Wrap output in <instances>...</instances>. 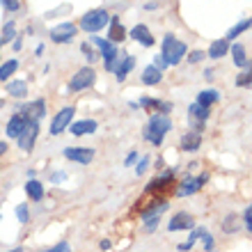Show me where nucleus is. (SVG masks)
Segmentation results:
<instances>
[{
  "label": "nucleus",
  "mask_w": 252,
  "mask_h": 252,
  "mask_svg": "<svg viewBox=\"0 0 252 252\" xmlns=\"http://www.w3.org/2000/svg\"><path fill=\"white\" fill-rule=\"evenodd\" d=\"M229 53H232V58H234V64L239 66V69H243V64L248 62L246 46H243V44H232V46H229Z\"/></svg>",
  "instance_id": "obj_25"
},
{
  "label": "nucleus",
  "mask_w": 252,
  "mask_h": 252,
  "mask_svg": "<svg viewBox=\"0 0 252 252\" xmlns=\"http://www.w3.org/2000/svg\"><path fill=\"white\" fill-rule=\"evenodd\" d=\"M80 51H83V55L87 58V62H90V64H94V62H96V58H99V55H96V51L92 48V44H90V41L80 44Z\"/></svg>",
  "instance_id": "obj_33"
},
{
  "label": "nucleus",
  "mask_w": 252,
  "mask_h": 252,
  "mask_svg": "<svg viewBox=\"0 0 252 252\" xmlns=\"http://www.w3.org/2000/svg\"><path fill=\"white\" fill-rule=\"evenodd\" d=\"M126 37H128L126 28H122L120 23H110V37H108V41H113V44H120V41H124Z\"/></svg>",
  "instance_id": "obj_29"
},
{
  "label": "nucleus",
  "mask_w": 252,
  "mask_h": 252,
  "mask_svg": "<svg viewBox=\"0 0 252 252\" xmlns=\"http://www.w3.org/2000/svg\"><path fill=\"white\" fill-rule=\"evenodd\" d=\"M51 181H53V184H62V181H66V172H62V170L53 172L51 174Z\"/></svg>",
  "instance_id": "obj_42"
},
{
  "label": "nucleus",
  "mask_w": 252,
  "mask_h": 252,
  "mask_svg": "<svg viewBox=\"0 0 252 252\" xmlns=\"http://www.w3.org/2000/svg\"><path fill=\"white\" fill-rule=\"evenodd\" d=\"M170 131H172V120H170L167 115L156 113L149 117V122H147L145 131H142V138H145V142H152L154 147H160L165 133H170Z\"/></svg>",
  "instance_id": "obj_1"
},
{
  "label": "nucleus",
  "mask_w": 252,
  "mask_h": 252,
  "mask_svg": "<svg viewBox=\"0 0 252 252\" xmlns=\"http://www.w3.org/2000/svg\"><path fill=\"white\" fill-rule=\"evenodd\" d=\"M14 213H16V218H19L21 225H28V222H30V209H28V204H19L14 209Z\"/></svg>",
  "instance_id": "obj_32"
},
{
  "label": "nucleus",
  "mask_w": 252,
  "mask_h": 252,
  "mask_svg": "<svg viewBox=\"0 0 252 252\" xmlns=\"http://www.w3.org/2000/svg\"><path fill=\"white\" fill-rule=\"evenodd\" d=\"M204 60V51H192L190 55H188V62L190 64H197V62H202Z\"/></svg>",
  "instance_id": "obj_41"
},
{
  "label": "nucleus",
  "mask_w": 252,
  "mask_h": 252,
  "mask_svg": "<svg viewBox=\"0 0 252 252\" xmlns=\"http://www.w3.org/2000/svg\"><path fill=\"white\" fill-rule=\"evenodd\" d=\"M248 28H252V19H246V21H241V23H236L234 28H229V32H227V41H229V39H236L239 34L246 32Z\"/></svg>",
  "instance_id": "obj_31"
},
{
  "label": "nucleus",
  "mask_w": 252,
  "mask_h": 252,
  "mask_svg": "<svg viewBox=\"0 0 252 252\" xmlns=\"http://www.w3.org/2000/svg\"><path fill=\"white\" fill-rule=\"evenodd\" d=\"M32 124L30 120H26L23 115H16L14 113L12 117H9V122H7V126H5V133H7V138H14V140H19L23 133L28 131V126Z\"/></svg>",
  "instance_id": "obj_11"
},
{
  "label": "nucleus",
  "mask_w": 252,
  "mask_h": 252,
  "mask_svg": "<svg viewBox=\"0 0 252 252\" xmlns=\"http://www.w3.org/2000/svg\"><path fill=\"white\" fill-rule=\"evenodd\" d=\"M94 80H96L94 66H83V69H78V71L71 76V80H69V92H83V90L94 85Z\"/></svg>",
  "instance_id": "obj_6"
},
{
  "label": "nucleus",
  "mask_w": 252,
  "mask_h": 252,
  "mask_svg": "<svg viewBox=\"0 0 252 252\" xmlns=\"http://www.w3.org/2000/svg\"><path fill=\"white\" fill-rule=\"evenodd\" d=\"M220 101V94L216 92V90H202V92L197 94V106H202V108H211L213 103H218Z\"/></svg>",
  "instance_id": "obj_23"
},
{
  "label": "nucleus",
  "mask_w": 252,
  "mask_h": 252,
  "mask_svg": "<svg viewBox=\"0 0 252 252\" xmlns=\"http://www.w3.org/2000/svg\"><path fill=\"white\" fill-rule=\"evenodd\" d=\"M16 69H19V62L14 60V58L12 60H5L2 64H0V80H9Z\"/></svg>",
  "instance_id": "obj_28"
},
{
  "label": "nucleus",
  "mask_w": 252,
  "mask_h": 252,
  "mask_svg": "<svg viewBox=\"0 0 252 252\" xmlns=\"http://www.w3.org/2000/svg\"><path fill=\"white\" fill-rule=\"evenodd\" d=\"M96 128H99V122H94V120H78V122H71V126H69V131H71L76 138L90 135V133H94Z\"/></svg>",
  "instance_id": "obj_16"
},
{
  "label": "nucleus",
  "mask_w": 252,
  "mask_h": 252,
  "mask_svg": "<svg viewBox=\"0 0 252 252\" xmlns=\"http://www.w3.org/2000/svg\"><path fill=\"white\" fill-rule=\"evenodd\" d=\"M152 165V160H149V156H142V158L138 160V165H135V172L138 174H145L147 172V167Z\"/></svg>",
  "instance_id": "obj_36"
},
{
  "label": "nucleus",
  "mask_w": 252,
  "mask_h": 252,
  "mask_svg": "<svg viewBox=\"0 0 252 252\" xmlns=\"http://www.w3.org/2000/svg\"><path fill=\"white\" fill-rule=\"evenodd\" d=\"M158 222H160V216L145 220V232H147V234H154V232H156V227H158Z\"/></svg>",
  "instance_id": "obj_35"
},
{
  "label": "nucleus",
  "mask_w": 252,
  "mask_h": 252,
  "mask_svg": "<svg viewBox=\"0 0 252 252\" xmlns=\"http://www.w3.org/2000/svg\"><path fill=\"white\" fill-rule=\"evenodd\" d=\"M76 32H78L76 23H60V26H53L48 30V34H51V39L55 44H69L76 37Z\"/></svg>",
  "instance_id": "obj_9"
},
{
  "label": "nucleus",
  "mask_w": 252,
  "mask_h": 252,
  "mask_svg": "<svg viewBox=\"0 0 252 252\" xmlns=\"http://www.w3.org/2000/svg\"><path fill=\"white\" fill-rule=\"evenodd\" d=\"M227 53H229V41L227 39H216L211 46H209V51H206V55L213 58V60H220V58H225Z\"/></svg>",
  "instance_id": "obj_22"
},
{
  "label": "nucleus",
  "mask_w": 252,
  "mask_h": 252,
  "mask_svg": "<svg viewBox=\"0 0 252 252\" xmlns=\"http://www.w3.org/2000/svg\"><path fill=\"white\" fill-rule=\"evenodd\" d=\"M108 23H110V14H108L103 7H96V9H92V12L83 14L78 28L87 34H96L99 30H103Z\"/></svg>",
  "instance_id": "obj_3"
},
{
  "label": "nucleus",
  "mask_w": 252,
  "mask_h": 252,
  "mask_svg": "<svg viewBox=\"0 0 252 252\" xmlns=\"http://www.w3.org/2000/svg\"><path fill=\"white\" fill-rule=\"evenodd\" d=\"M140 80H142V85H158L160 80H163V71H160L158 66H154V64H149V66H145V71H142V76H140Z\"/></svg>",
  "instance_id": "obj_19"
},
{
  "label": "nucleus",
  "mask_w": 252,
  "mask_h": 252,
  "mask_svg": "<svg viewBox=\"0 0 252 252\" xmlns=\"http://www.w3.org/2000/svg\"><path fill=\"white\" fill-rule=\"evenodd\" d=\"M0 46H2V44H0Z\"/></svg>",
  "instance_id": "obj_49"
},
{
  "label": "nucleus",
  "mask_w": 252,
  "mask_h": 252,
  "mask_svg": "<svg viewBox=\"0 0 252 252\" xmlns=\"http://www.w3.org/2000/svg\"><path fill=\"white\" fill-rule=\"evenodd\" d=\"M62 156L71 163H78V165H90L94 160V149L92 147H66Z\"/></svg>",
  "instance_id": "obj_8"
},
{
  "label": "nucleus",
  "mask_w": 252,
  "mask_h": 252,
  "mask_svg": "<svg viewBox=\"0 0 252 252\" xmlns=\"http://www.w3.org/2000/svg\"><path fill=\"white\" fill-rule=\"evenodd\" d=\"M186 51H188V46L184 44V41L177 39L172 32H167L165 37H163V51H160V58H163V62H165L167 66L179 64L181 58L186 55Z\"/></svg>",
  "instance_id": "obj_2"
},
{
  "label": "nucleus",
  "mask_w": 252,
  "mask_h": 252,
  "mask_svg": "<svg viewBox=\"0 0 252 252\" xmlns=\"http://www.w3.org/2000/svg\"><path fill=\"white\" fill-rule=\"evenodd\" d=\"M206 181H209V174H206V172L197 174V177H186V179H184V184L179 186V190H177V197H188V195H195L199 188L204 186Z\"/></svg>",
  "instance_id": "obj_10"
},
{
  "label": "nucleus",
  "mask_w": 252,
  "mask_h": 252,
  "mask_svg": "<svg viewBox=\"0 0 252 252\" xmlns=\"http://www.w3.org/2000/svg\"><path fill=\"white\" fill-rule=\"evenodd\" d=\"M204 232H206L204 227H192L190 239H188L186 243H179V246H177V250H179V252H188L192 246H195V241H197V239H202V234H204Z\"/></svg>",
  "instance_id": "obj_27"
},
{
  "label": "nucleus",
  "mask_w": 252,
  "mask_h": 252,
  "mask_svg": "<svg viewBox=\"0 0 252 252\" xmlns=\"http://www.w3.org/2000/svg\"><path fill=\"white\" fill-rule=\"evenodd\" d=\"M236 85L239 87H252V60L243 64V71L236 76Z\"/></svg>",
  "instance_id": "obj_26"
},
{
  "label": "nucleus",
  "mask_w": 252,
  "mask_h": 252,
  "mask_svg": "<svg viewBox=\"0 0 252 252\" xmlns=\"http://www.w3.org/2000/svg\"><path fill=\"white\" fill-rule=\"evenodd\" d=\"M37 138H39V124H37V122H32V124L28 126V131L23 133L19 140H16V142H19V149H21V152H26V154H30L34 149Z\"/></svg>",
  "instance_id": "obj_13"
},
{
  "label": "nucleus",
  "mask_w": 252,
  "mask_h": 252,
  "mask_svg": "<svg viewBox=\"0 0 252 252\" xmlns=\"http://www.w3.org/2000/svg\"><path fill=\"white\" fill-rule=\"evenodd\" d=\"M241 229V216L239 213H227L225 218H222V232L227 234H234Z\"/></svg>",
  "instance_id": "obj_24"
},
{
  "label": "nucleus",
  "mask_w": 252,
  "mask_h": 252,
  "mask_svg": "<svg viewBox=\"0 0 252 252\" xmlns=\"http://www.w3.org/2000/svg\"><path fill=\"white\" fill-rule=\"evenodd\" d=\"M202 241H204V250H206V252H213V248H216V243H213L211 234H209V232H204V234H202Z\"/></svg>",
  "instance_id": "obj_40"
},
{
  "label": "nucleus",
  "mask_w": 252,
  "mask_h": 252,
  "mask_svg": "<svg viewBox=\"0 0 252 252\" xmlns=\"http://www.w3.org/2000/svg\"><path fill=\"white\" fill-rule=\"evenodd\" d=\"M90 44H92L94 48H99V53L103 55V62H106V69L113 73L115 64H117V60H120V48H117V44H113V41H108V39H101V37H96V34H92Z\"/></svg>",
  "instance_id": "obj_4"
},
{
  "label": "nucleus",
  "mask_w": 252,
  "mask_h": 252,
  "mask_svg": "<svg viewBox=\"0 0 252 252\" xmlns=\"http://www.w3.org/2000/svg\"><path fill=\"white\" fill-rule=\"evenodd\" d=\"M5 90H7V94L9 96H14V99H26L28 96V83L26 80H9L5 85Z\"/></svg>",
  "instance_id": "obj_21"
},
{
  "label": "nucleus",
  "mask_w": 252,
  "mask_h": 252,
  "mask_svg": "<svg viewBox=\"0 0 252 252\" xmlns=\"http://www.w3.org/2000/svg\"><path fill=\"white\" fill-rule=\"evenodd\" d=\"M195 227V218L186 211L174 213L172 220L167 222V232H186V229H192Z\"/></svg>",
  "instance_id": "obj_12"
},
{
  "label": "nucleus",
  "mask_w": 252,
  "mask_h": 252,
  "mask_svg": "<svg viewBox=\"0 0 252 252\" xmlns=\"http://www.w3.org/2000/svg\"><path fill=\"white\" fill-rule=\"evenodd\" d=\"M128 37H131V39H135V41H140V44H142V46L145 48H152L154 46V34L149 32V28L145 26V23H138V26H133L131 28V32H128Z\"/></svg>",
  "instance_id": "obj_14"
},
{
  "label": "nucleus",
  "mask_w": 252,
  "mask_h": 252,
  "mask_svg": "<svg viewBox=\"0 0 252 252\" xmlns=\"http://www.w3.org/2000/svg\"><path fill=\"white\" fill-rule=\"evenodd\" d=\"M145 9H147V12H149V9H156V2H147Z\"/></svg>",
  "instance_id": "obj_47"
},
{
  "label": "nucleus",
  "mask_w": 252,
  "mask_h": 252,
  "mask_svg": "<svg viewBox=\"0 0 252 252\" xmlns=\"http://www.w3.org/2000/svg\"><path fill=\"white\" fill-rule=\"evenodd\" d=\"M243 225H246V229L252 234V204L243 211Z\"/></svg>",
  "instance_id": "obj_38"
},
{
  "label": "nucleus",
  "mask_w": 252,
  "mask_h": 252,
  "mask_svg": "<svg viewBox=\"0 0 252 252\" xmlns=\"http://www.w3.org/2000/svg\"><path fill=\"white\" fill-rule=\"evenodd\" d=\"M7 252H23V248H12V250H7Z\"/></svg>",
  "instance_id": "obj_48"
},
{
  "label": "nucleus",
  "mask_w": 252,
  "mask_h": 252,
  "mask_svg": "<svg viewBox=\"0 0 252 252\" xmlns=\"http://www.w3.org/2000/svg\"><path fill=\"white\" fill-rule=\"evenodd\" d=\"M44 252H71V243L69 241H60L58 246H53L51 250H44Z\"/></svg>",
  "instance_id": "obj_37"
},
{
  "label": "nucleus",
  "mask_w": 252,
  "mask_h": 252,
  "mask_svg": "<svg viewBox=\"0 0 252 252\" xmlns=\"http://www.w3.org/2000/svg\"><path fill=\"white\" fill-rule=\"evenodd\" d=\"M188 117H190V122H195V131L202 133L206 120H209V108H202V106H197V103H190V106H188Z\"/></svg>",
  "instance_id": "obj_15"
},
{
  "label": "nucleus",
  "mask_w": 252,
  "mask_h": 252,
  "mask_svg": "<svg viewBox=\"0 0 252 252\" xmlns=\"http://www.w3.org/2000/svg\"><path fill=\"white\" fill-rule=\"evenodd\" d=\"M135 163H138V152H135V149H131V152L126 154L124 165H126V167H131V165H135Z\"/></svg>",
  "instance_id": "obj_39"
},
{
  "label": "nucleus",
  "mask_w": 252,
  "mask_h": 252,
  "mask_svg": "<svg viewBox=\"0 0 252 252\" xmlns=\"http://www.w3.org/2000/svg\"><path fill=\"white\" fill-rule=\"evenodd\" d=\"M110 246H113V243H110V241H108V239H103V241H101V243H99V248H101V250H110Z\"/></svg>",
  "instance_id": "obj_45"
},
{
  "label": "nucleus",
  "mask_w": 252,
  "mask_h": 252,
  "mask_svg": "<svg viewBox=\"0 0 252 252\" xmlns=\"http://www.w3.org/2000/svg\"><path fill=\"white\" fill-rule=\"evenodd\" d=\"M0 5L5 7V12H9V14H12V12H19V9H21V2H19V0H0Z\"/></svg>",
  "instance_id": "obj_34"
},
{
  "label": "nucleus",
  "mask_w": 252,
  "mask_h": 252,
  "mask_svg": "<svg viewBox=\"0 0 252 252\" xmlns=\"http://www.w3.org/2000/svg\"><path fill=\"white\" fill-rule=\"evenodd\" d=\"M44 48H46V46H44V44H39V46L34 48V55H37V58H41V55H44Z\"/></svg>",
  "instance_id": "obj_46"
},
{
  "label": "nucleus",
  "mask_w": 252,
  "mask_h": 252,
  "mask_svg": "<svg viewBox=\"0 0 252 252\" xmlns=\"http://www.w3.org/2000/svg\"><path fill=\"white\" fill-rule=\"evenodd\" d=\"M16 39V23L14 21H7L2 26V34H0V44H9V41Z\"/></svg>",
  "instance_id": "obj_30"
},
{
  "label": "nucleus",
  "mask_w": 252,
  "mask_h": 252,
  "mask_svg": "<svg viewBox=\"0 0 252 252\" xmlns=\"http://www.w3.org/2000/svg\"><path fill=\"white\" fill-rule=\"evenodd\" d=\"M199 145H202V133L195 131V128L181 135V149L184 152H197Z\"/></svg>",
  "instance_id": "obj_18"
},
{
  "label": "nucleus",
  "mask_w": 252,
  "mask_h": 252,
  "mask_svg": "<svg viewBox=\"0 0 252 252\" xmlns=\"http://www.w3.org/2000/svg\"><path fill=\"white\" fill-rule=\"evenodd\" d=\"M133 66H135V58L133 55H122V60H117V64H115V76H117V80H126V76H128V71H133Z\"/></svg>",
  "instance_id": "obj_17"
},
{
  "label": "nucleus",
  "mask_w": 252,
  "mask_h": 252,
  "mask_svg": "<svg viewBox=\"0 0 252 252\" xmlns=\"http://www.w3.org/2000/svg\"><path fill=\"white\" fill-rule=\"evenodd\" d=\"M7 149H9V145H7V140H0V158L7 154Z\"/></svg>",
  "instance_id": "obj_44"
},
{
  "label": "nucleus",
  "mask_w": 252,
  "mask_h": 252,
  "mask_svg": "<svg viewBox=\"0 0 252 252\" xmlns=\"http://www.w3.org/2000/svg\"><path fill=\"white\" fill-rule=\"evenodd\" d=\"M14 113H16V115H23L26 120L37 122V124H39V122L46 117V101H44V99H37V101H28V103H19Z\"/></svg>",
  "instance_id": "obj_5"
},
{
  "label": "nucleus",
  "mask_w": 252,
  "mask_h": 252,
  "mask_svg": "<svg viewBox=\"0 0 252 252\" xmlns=\"http://www.w3.org/2000/svg\"><path fill=\"white\" fill-rule=\"evenodd\" d=\"M73 115H76V108L73 106H66V108H62L60 113L53 117V122H51V126H48V133L51 135H62V133L71 126V122H73Z\"/></svg>",
  "instance_id": "obj_7"
},
{
  "label": "nucleus",
  "mask_w": 252,
  "mask_h": 252,
  "mask_svg": "<svg viewBox=\"0 0 252 252\" xmlns=\"http://www.w3.org/2000/svg\"><path fill=\"white\" fill-rule=\"evenodd\" d=\"M26 195L32 202H39V199H44V195H46V190H44V184H41L39 179H28L26 181Z\"/></svg>",
  "instance_id": "obj_20"
},
{
  "label": "nucleus",
  "mask_w": 252,
  "mask_h": 252,
  "mask_svg": "<svg viewBox=\"0 0 252 252\" xmlns=\"http://www.w3.org/2000/svg\"><path fill=\"white\" fill-rule=\"evenodd\" d=\"M21 48H23V37H16V39H14V48H12V51H16V53H19Z\"/></svg>",
  "instance_id": "obj_43"
}]
</instances>
